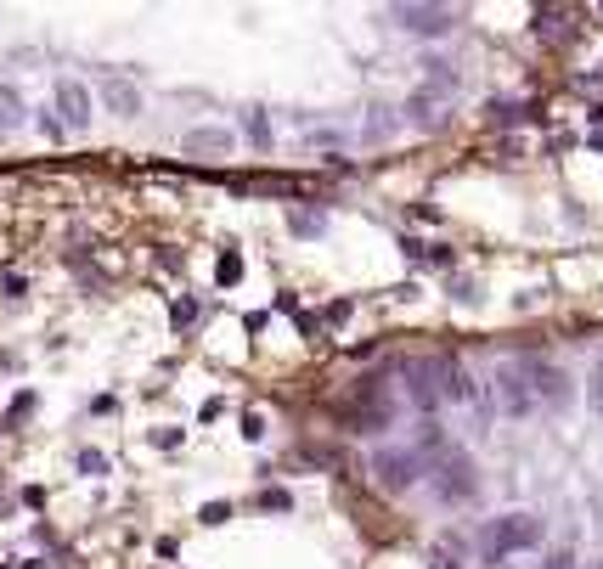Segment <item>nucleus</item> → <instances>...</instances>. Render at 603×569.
Returning a JSON list of instances; mask_svg holds the SVG:
<instances>
[{"mask_svg":"<svg viewBox=\"0 0 603 569\" xmlns=\"http://www.w3.org/2000/svg\"><path fill=\"white\" fill-rule=\"evenodd\" d=\"M530 547H542V519L535 513H502L480 530V553L491 564H502L508 553H530Z\"/></svg>","mask_w":603,"mask_h":569,"instance_id":"nucleus-1","label":"nucleus"},{"mask_svg":"<svg viewBox=\"0 0 603 569\" xmlns=\"http://www.w3.org/2000/svg\"><path fill=\"white\" fill-rule=\"evenodd\" d=\"M428 490L446 501V508H462V501H474L480 496V474H474V462H468L462 451H446L440 462L428 468Z\"/></svg>","mask_w":603,"mask_h":569,"instance_id":"nucleus-2","label":"nucleus"},{"mask_svg":"<svg viewBox=\"0 0 603 569\" xmlns=\"http://www.w3.org/2000/svg\"><path fill=\"white\" fill-rule=\"evenodd\" d=\"M519 366H524V384H530V395H535V406L564 412L569 400H576V389H569V373H564V366H553V361H542V355H524Z\"/></svg>","mask_w":603,"mask_h":569,"instance_id":"nucleus-3","label":"nucleus"},{"mask_svg":"<svg viewBox=\"0 0 603 569\" xmlns=\"http://www.w3.org/2000/svg\"><path fill=\"white\" fill-rule=\"evenodd\" d=\"M373 474H378V485L384 490H412L418 479H423V451H400V446H384L378 457H373Z\"/></svg>","mask_w":603,"mask_h":569,"instance_id":"nucleus-4","label":"nucleus"},{"mask_svg":"<svg viewBox=\"0 0 603 569\" xmlns=\"http://www.w3.org/2000/svg\"><path fill=\"white\" fill-rule=\"evenodd\" d=\"M491 389H496V406L508 412V417H530V412H535V395H530V384H524V366H519V361H496Z\"/></svg>","mask_w":603,"mask_h":569,"instance_id":"nucleus-5","label":"nucleus"},{"mask_svg":"<svg viewBox=\"0 0 603 569\" xmlns=\"http://www.w3.org/2000/svg\"><path fill=\"white\" fill-rule=\"evenodd\" d=\"M389 17L407 28V35H423V40H440V35L457 28V12L451 6H395Z\"/></svg>","mask_w":603,"mask_h":569,"instance_id":"nucleus-6","label":"nucleus"},{"mask_svg":"<svg viewBox=\"0 0 603 569\" xmlns=\"http://www.w3.org/2000/svg\"><path fill=\"white\" fill-rule=\"evenodd\" d=\"M440 400H451V406H474V412H485V395H480V384H474V373H468L462 361H440Z\"/></svg>","mask_w":603,"mask_h":569,"instance_id":"nucleus-7","label":"nucleus"},{"mask_svg":"<svg viewBox=\"0 0 603 569\" xmlns=\"http://www.w3.org/2000/svg\"><path fill=\"white\" fill-rule=\"evenodd\" d=\"M400 378H407V395H412L418 412L440 406V361H407V366H400Z\"/></svg>","mask_w":603,"mask_h":569,"instance_id":"nucleus-8","label":"nucleus"},{"mask_svg":"<svg viewBox=\"0 0 603 569\" xmlns=\"http://www.w3.org/2000/svg\"><path fill=\"white\" fill-rule=\"evenodd\" d=\"M57 119L69 124V130H85L90 124V90L79 79H62L57 85Z\"/></svg>","mask_w":603,"mask_h":569,"instance_id":"nucleus-9","label":"nucleus"},{"mask_svg":"<svg viewBox=\"0 0 603 569\" xmlns=\"http://www.w3.org/2000/svg\"><path fill=\"white\" fill-rule=\"evenodd\" d=\"M231 147H238V136H231V130H220V124L186 130V153H192V158H226Z\"/></svg>","mask_w":603,"mask_h":569,"instance_id":"nucleus-10","label":"nucleus"},{"mask_svg":"<svg viewBox=\"0 0 603 569\" xmlns=\"http://www.w3.org/2000/svg\"><path fill=\"white\" fill-rule=\"evenodd\" d=\"M102 102H108L119 119H136V113H142V85H136V79L108 74V79H102Z\"/></svg>","mask_w":603,"mask_h":569,"instance_id":"nucleus-11","label":"nucleus"},{"mask_svg":"<svg viewBox=\"0 0 603 569\" xmlns=\"http://www.w3.org/2000/svg\"><path fill=\"white\" fill-rule=\"evenodd\" d=\"M400 113H407V124H412V130H434V124H440V96H434V90L423 85V90H412V96H407V108H400Z\"/></svg>","mask_w":603,"mask_h":569,"instance_id":"nucleus-12","label":"nucleus"},{"mask_svg":"<svg viewBox=\"0 0 603 569\" xmlns=\"http://www.w3.org/2000/svg\"><path fill=\"white\" fill-rule=\"evenodd\" d=\"M423 74H428V90H434V96H446V90H457V85H462V74L451 68L446 57H423Z\"/></svg>","mask_w":603,"mask_h":569,"instance_id":"nucleus-13","label":"nucleus"},{"mask_svg":"<svg viewBox=\"0 0 603 569\" xmlns=\"http://www.w3.org/2000/svg\"><path fill=\"white\" fill-rule=\"evenodd\" d=\"M243 136H249L259 153H271L277 136H271V119H265V108H249V113H243Z\"/></svg>","mask_w":603,"mask_h":569,"instance_id":"nucleus-14","label":"nucleus"},{"mask_svg":"<svg viewBox=\"0 0 603 569\" xmlns=\"http://www.w3.org/2000/svg\"><path fill=\"white\" fill-rule=\"evenodd\" d=\"M288 231H293V237H322L327 215L322 209H288Z\"/></svg>","mask_w":603,"mask_h":569,"instance_id":"nucleus-15","label":"nucleus"},{"mask_svg":"<svg viewBox=\"0 0 603 569\" xmlns=\"http://www.w3.org/2000/svg\"><path fill=\"white\" fill-rule=\"evenodd\" d=\"M23 124V96L12 85H0V130H17Z\"/></svg>","mask_w":603,"mask_h":569,"instance_id":"nucleus-16","label":"nucleus"},{"mask_svg":"<svg viewBox=\"0 0 603 569\" xmlns=\"http://www.w3.org/2000/svg\"><path fill=\"white\" fill-rule=\"evenodd\" d=\"M361 136H366V142H389V136H395V113H389V108H373V119H366Z\"/></svg>","mask_w":603,"mask_h":569,"instance_id":"nucleus-17","label":"nucleus"},{"mask_svg":"<svg viewBox=\"0 0 603 569\" xmlns=\"http://www.w3.org/2000/svg\"><path fill=\"white\" fill-rule=\"evenodd\" d=\"M215 277H220V282L231 288V282L243 277V254H238V248H226V254H220V265H215Z\"/></svg>","mask_w":603,"mask_h":569,"instance_id":"nucleus-18","label":"nucleus"},{"mask_svg":"<svg viewBox=\"0 0 603 569\" xmlns=\"http://www.w3.org/2000/svg\"><path fill=\"white\" fill-rule=\"evenodd\" d=\"M170 316H175V327H192V321H197V299H175Z\"/></svg>","mask_w":603,"mask_h":569,"instance_id":"nucleus-19","label":"nucleus"},{"mask_svg":"<svg viewBox=\"0 0 603 569\" xmlns=\"http://www.w3.org/2000/svg\"><path fill=\"white\" fill-rule=\"evenodd\" d=\"M259 508H271V513H288V508H293V496H288V490H265V496H259Z\"/></svg>","mask_w":603,"mask_h":569,"instance_id":"nucleus-20","label":"nucleus"},{"mask_svg":"<svg viewBox=\"0 0 603 569\" xmlns=\"http://www.w3.org/2000/svg\"><path fill=\"white\" fill-rule=\"evenodd\" d=\"M542 569H581V564H576V553H569V547H558V553L542 558Z\"/></svg>","mask_w":603,"mask_h":569,"instance_id":"nucleus-21","label":"nucleus"},{"mask_svg":"<svg viewBox=\"0 0 603 569\" xmlns=\"http://www.w3.org/2000/svg\"><path fill=\"white\" fill-rule=\"evenodd\" d=\"M79 468L85 474H108V457L102 451H79Z\"/></svg>","mask_w":603,"mask_h":569,"instance_id":"nucleus-22","label":"nucleus"},{"mask_svg":"<svg viewBox=\"0 0 603 569\" xmlns=\"http://www.w3.org/2000/svg\"><path fill=\"white\" fill-rule=\"evenodd\" d=\"M40 130H46V136H51V142H62V136H69V124H62L57 113H40Z\"/></svg>","mask_w":603,"mask_h":569,"instance_id":"nucleus-23","label":"nucleus"},{"mask_svg":"<svg viewBox=\"0 0 603 569\" xmlns=\"http://www.w3.org/2000/svg\"><path fill=\"white\" fill-rule=\"evenodd\" d=\"M226 519H231L226 501H209V508H204V524H226Z\"/></svg>","mask_w":603,"mask_h":569,"instance_id":"nucleus-24","label":"nucleus"},{"mask_svg":"<svg viewBox=\"0 0 603 569\" xmlns=\"http://www.w3.org/2000/svg\"><path fill=\"white\" fill-rule=\"evenodd\" d=\"M327 321H333V327L350 321V299H333V305H327Z\"/></svg>","mask_w":603,"mask_h":569,"instance_id":"nucleus-25","label":"nucleus"},{"mask_svg":"<svg viewBox=\"0 0 603 569\" xmlns=\"http://www.w3.org/2000/svg\"><path fill=\"white\" fill-rule=\"evenodd\" d=\"M592 406L603 412V361H598V373H592Z\"/></svg>","mask_w":603,"mask_h":569,"instance_id":"nucleus-26","label":"nucleus"},{"mask_svg":"<svg viewBox=\"0 0 603 569\" xmlns=\"http://www.w3.org/2000/svg\"><path fill=\"white\" fill-rule=\"evenodd\" d=\"M243 434H249V440H259V434H265V423H259V412H249V417H243Z\"/></svg>","mask_w":603,"mask_h":569,"instance_id":"nucleus-27","label":"nucleus"},{"mask_svg":"<svg viewBox=\"0 0 603 569\" xmlns=\"http://www.w3.org/2000/svg\"><path fill=\"white\" fill-rule=\"evenodd\" d=\"M428 569H462V564H457V558H446V553H434V558H428Z\"/></svg>","mask_w":603,"mask_h":569,"instance_id":"nucleus-28","label":"nucleus"},{"mask_svg":"<svg viewBox=\"0 0 603 569\" xmlns=\"http://www.w3.org/2000/svg\"><path fill=\"white\" fill-rule=\"evenodd\" d=\"M598 569H603V564H598Z\"/></svg>","mask_w":603,"mask_h":569,"instance_id":"nucleus-29","label":"nucleus"}]
</instances>
